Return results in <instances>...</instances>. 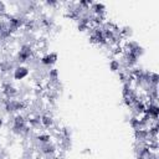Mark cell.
Wrapping results in <instances>:
<instances>
[{
  "mask_svg": "<svg viewBox=\"0 0 159 159\" xmlns=\"http://www.w3.org/2000/svg\"><path fill=\"white\" fill-rule=\"evenodd\" d=\"M27 73H29V70H27L26 67H24V66H19V67H16V68L14 70V77H15L16 80H22V78H25V77L27 76Z\"/></svg>",
  "mask_w": 159,
  "mask_h": 159,
  "instance_id": "obj_1",
  "label": "cell"
}]
</instances>
